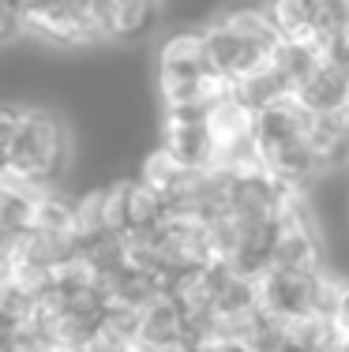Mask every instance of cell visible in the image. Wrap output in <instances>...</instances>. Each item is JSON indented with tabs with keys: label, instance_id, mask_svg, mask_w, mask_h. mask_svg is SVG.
Returning a JSON list of instances; mask_svg holds the SVG:
<instances>
[{
	"label": "cell",
	"instance_id": "1",
	"mask_svg": "<svg viewBox=\"0 0 349 352\" xmlns=\"http://www.w3.org/2000/svg\"><path fill=\"white\" fill-rule=\"evenodd\" d=\"M199 27L207 38L211 68L226 75L233 87L267 68L282 49V34L263 0H229Z\"/></svg>",
	"mask_w": 349,
	"mask_h": 352
},
{
	"label": "cell",
	"instance_id": "2",
	"mask_svg": "<svg viewBox=\"0 0 349 352\" xmlns=\"http://www.w3.org/2000/svg\"><path fill=\"white\" fill-rule=\"evenodd\" d=\"M72 128L53 105H19V124H15V154L12 165L41 176V180H61L72 165Z\"/></svg>",
	"mask_w": 349,
	"mask_h": 352
},
{
	"label": "cell",
	"instance_id": "3",
	"mask_svg": "<svg viewBox=\"0 0 349 352\" xmlns=\"http://www.w3.org/2000/svg\"><path fill=\"white\" fill-rule=\"evenodd\" d=\"M203 128H207V135H211L214 162H218V157L233 154V150H244V146H252V142H260V109H252L237 90H233V94L218 98L214 105L203 109Z\"/></svg>",
	"mask_w": 349,
	"mask_h": 352
},
{
	"label": "cell",
	"instance_id": "4",
	"mask_svg": "<svg viewBox=\"0 0 349 352\" xmlns=\"http://www.w3.org/2000/svg\"><path fill=\"white\" fill-rule=\"evenodd\" d=\"M192 173H195V169H188V165L180 162V157L173 154L169 146H162V142H158V146H151V150L143 154V162H139V173H136V176L147 184V188H154L158 195H165V203H169V199L188 184V176H192Z\"/></svg>",
	"mask_w": 349,
	"mask_h": 352
},
{
	"label": "cell",
	"instance_id": "5",
	"mask_svg": "<svg viewBox=\"0 0 349 352\" xmlns=\"http://www.w3.org/2000/svg\"><path fill=\"white\" fill-rule=\"evenodd\" d=\"M0 352H15V349H12V345H8V341H4V338H0Z\"/></svg>",
	"mask_w": 349,
	"mask_h": 352
},
{
	"label": "cell",
	"instance_id": "6",
	"mask_svg": "<svg viewBox=\"0 0 349 352\" xmlns=\"http://www.w3.org/2000/svg\"><path fill=\"white\" fill-rule=\"evenodd\" d=\"M0 338H4V307H0Z\"/></svg>",
	"mask_w": 349,
	"mask_h": 352
},
{
	"label": "cell",
	"instance_id": "7",
	"mask_svg": "<svg viewBox=\"0 0 349 352\" xmlns=\"http://www.w3.org/2000/svg\"><path fill=\"white\" fill-rule=\"evenodd\" d=\"M0 266H4V255H0Z\"/></svg>",
	"mask_w": 349,
	"mask_h": 352
}]
</instances>
